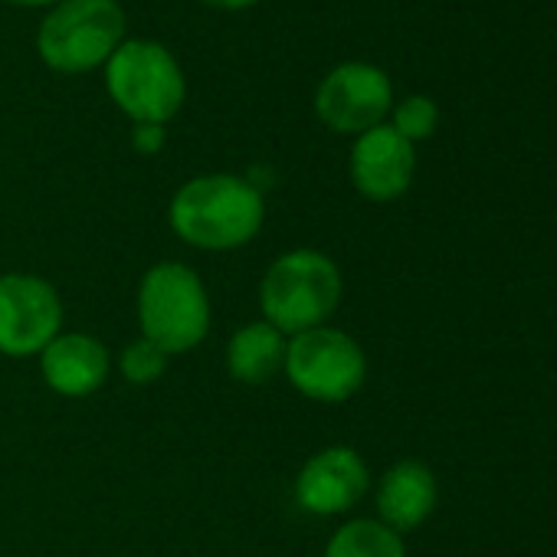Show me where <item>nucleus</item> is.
<instances>
[{"instance_id":"1","label":"nucleus","mask_w":557,"mask_h":557,"mask_svg":"<svg viewBox=\"0 0 557 557\" xmlns=\"http://www.w3.org/2000/svg\"><path fill=\"white\" fill-rule=\"evenodd\" d=\"M168 220L187 246L226 252L246 246L262 230L265 200L246 177L200 174L177 187Z\"/></svg>"},{"instance_id":"2","label":"nucleus","mask_w":557,"mask_h":557,"mask_svg":"<svg viewBox=\"0 0 557 557\" xmlns=\"http://www.w3.org/2000/svg\"><path fill=\"white\" fill-rule=\"evenodd\" d=\"M342 272L319 249H293L278 256L259 283L262 322L283 335L322 329L342 306Z\"/></svg>"},{"instance_id":"3","label":"nucleus","mask_w":557,"mask_h":557,"mask_svg":"<svg viewBox=\"0 0 557 557\" xmlns=\"http://www.w3.org/2000/svg\"><path fill=\"white\" fill-rule=\"evenodd\" d=\"M106 70L109 99L135 125H168L187 99V79L177 57L148 37H128Z\"/></svg>"},{"instance_id":"4","label":"nucleus","mask_w":557,"mask_h":557,"mask_svg":"<svg viewBox=\"0 0 557 557\" xmlns=\"http://www.w3.org/2000/svg\"><path fill=\"white\" fill-rule=\"evenodd\" d=\"M119 0H60L37 30V53L47 70L83 76L102 70L128 40Z\"/></svg>"},{"instance_id":"5","label":"nucleus","mask_w":557,"mask_h":557,"mask_svg":"<svg viewBox=\"0 0 557 557\" xmlns=\"http://www.w3.org/2000/svg\"><path fill=\"white\" fill-rule=\"evenodd\" d=\"M141 338L158 345L168 358L194 351L210 332V299L200 275L177 262H154L138 286Z\"/></svg>"},{"instance_id":"6","label":"nucleus","mask_w":557,"mask_h":557,"mask_svg":"<svg viewBox=\"0 0 557 557\" xmlns=\"http://www.w3.org/2000/svg\"><path fill=\"white\" fill-rule=\"evenodd\" d=\"M283 374L302 397L315 404H345L361 391L368 377V358L348 332L322 325L293 335Z\"/></svg>"},{"instance_id":"7","label":"nucleus","mask_w":557,"mask_h":557,"mask_svg":"<svg viewBox=\"0 0 557 557\" xmlns=\"http://www.w3.org/2000/svg\"><path fill=\"white\" fill-rule=\"evenodd\" d=\"M394 109L391 76L374 63H338L315 89V115L338 135H364Z\"/></svg>"},{"instance_id":"8","label":"nucleus","mask_w":557,"mask_h":557,"mask_svg":"<svg viewBox=\"0 0 557 557\" xmlns=\"http://www.w3.org/2000/svg\"><path fill=\"white\" fill-rule=\"evenodd\" d=\"M63 302L40 275H0V355L34 358L60 335Z\"/></svg>"},{"instance_id":"9","label":"nucleus","mask_w":557,"mask_h":557,"mask_svg":"<svg viewBox=\"0 0 557 557\" xmlns=\"http://www.w3.org/2000/svg\"><path fill=\"white\" fill-rule=\"evenodd\" d=\"M371 488L368 462L351 446H329L309 456L296 475V502L309 515L332 518L351 511Z\"/></svg>"},{"instance_id":"10","label":"nucleus","mask_w":557,"mask_h":557,"mask_svg":"<svg viewBox=\"0 0 557 557\" xmlns=\"http://www.w3.org/2000/svg\"><path fill=\"white\" fill-rule=\"evenodd\" d=\"M351 184L374 203L397 200L410 190L417 174V148L387 122L358 135L351 148Z\"/></svg>"},{"instance_id":"11","label":"nucleus","mask_w":557,"mask_h":557,"mask_svg":"<svg viewBox=\"0 0 557 557\" xmlns=\"http://www.w3.org/2000/svg\"><path fill=\"white\" fill-rule=\"evenodd\" d=\"M40 371L50 391L60 397H92L112 371L109 348L83 332L57 335L44 355H40Z\"/></svg>"},{"instance_id":"12","label":"nucleus","mask_w":557,"mask_h":557,"mask_svg":"<svg viewBox=\"0 0 557 557\" xmlns=\"http://www.w3.org/2000/svg\"><path fill=\"white\" fill-rule=\"evenodd\" d=\"M436 475L420 459H404L391 466L377 485V521L404 534L420 528L436 508Z\"/></svg>"},{"instance_id":"13","label":"nucleus","mask_w":557,"mask_h":557,"mask_svg":"<svg viewBox=\"0 0 557 557\" xmlns=\"http://www.w3.org/2000/svg\"><path fill=\"white\" fill-rule=\"evenodd\" d=\"M289 338L269 322H249L226 345V371L239 384H269L286 368Z\"/></svg>"},{"instance_id":"14","label":"nucleus","mask_w":557,"mask_h":557,"mask_svg":"<svg viewBox=\"0 0 557 557\" xmlns=\"http://www.w3.org/2000/svg\"><path fill=\"white\" fill-rule=\"evenodd\" d=\"M325 557H407V547L404 537L384 521L355 518L332 534Z\"/></svg>"},{"instance_id":"15","label":"nucleus","mask_w":557,"mask_h":557,"mask_svg":"<svg viewBox=\"0 0 557 557\" xmlns=\"http://www.w3.org/2000/svg\"><path fill=\"white\" fill-rule=\"evenodd\" d=\"M440 125V109L430 96H407L391 109V128L410 145L426 141Z\"/></svg>"},{"instance_id":"16","label":"nucleus","mask_w":557,"mask_h":557,"mask_svg":"<svg viewBox=\"0 0 557 557\" xmlns=\"http://www.w3.org/2000/svg\"><path fill=\"white\" fill-rule=\"evenodd\" d=\"M119 368L128 384H154L168 371V355L158 345H151L148 338H138L122 351Z\"/></svg>"},{"instance_id":"17","label":"nucleus","mask_w":557,"mask_h":557,"mask_svg":"<svg viewBox=\"0 0 557 557\" xmlns=\"http://www.w3.org/2000/svg\"><path fill=\"white\" fill-rule=\"evenodd\" d=\"M132 145L141 154H158L164 148V125H135L132 128Z\"/></svg>"},{"instance_id":"18","label":"nucleus","mask_w":557,"mask_h":557,"mask_svg":"<svg viewBox=\"0 0 557 557\" xmlns=\"http://www.w3.org/2000/svg\"><path fill=\"white\" fill-rule=\"evenodd\" d=\"M200 4L216 8V11H246V8L259 4V0H200Z\"/></svg>"},{"instance_id":"19","label":"nucleus","mask_w":557,"mask_h":557,"mask_svg":"<svg viewBox=\"0 0 557 557\" xmlns=\"http://www.w3.org/2000/svg\"><path fill=\"white\" fill-rule=\"evenodd\" d=\"M11 4H17V8H53V4H60V0H11Z\"/></svg>"}]
</instances>
